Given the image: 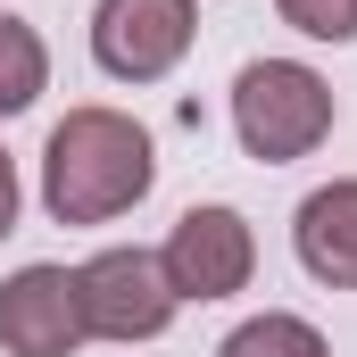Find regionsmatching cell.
I'll list each match as a JSON object with an SVG mask.
<instances>
[{
    "mask_svg": "<svg viewBox=\"0 0 357 357\" xmlns=\"http://www.w3.org/2000/svg\"><path fill=\"white\" fill-rule=\"evenodd\" d=\"M158 183V150L125 108H67L42 150V199L59 225H108Z\"/></svg>",
    "mask_w": 357,
    "mask_h": 357,
    "instance_id": "obj_1",
    "label": "cell"
},
{
    "mask_svg": "<svg viewBox=\"0 0 357 357\" xmlns=\"http://www.w3.org/2000/svg\"><path fill=\"white\" fill-rule=\"evenodd\" d=\"M233 133H241L250 158L291 167L333 133V84L299 59H250L233 75Z\"/></svg>",
    "mask_w": 357,
    "mask_h": 357,
    "instance_id": "obj_2",
    "label": "cell"
},
{
    "mask_svg": "<svg viewBox=\"0 0 357 357\" xmlns=\"http://www.w3.org/2000/svg\"><path fill=\"white\" fill-rule=\"evenodd\" d=\"M75 299H84L91 341H158L183 307L150 250H100L91 266H75Z\"/></svg>",
    "mask_w": 357,
    "mask_h": 357,
    "instance_id": "obj_3",
    "label": "cell"
},
{
    "mask_svg": "<svg viewBox=\"0 0 357 357\" xmlns=\"http://www.w3.org/2000/svg\"><path fill=\"white\" fill-rule=\"evenodd\" d=\"M191 33H199L191 0H100V8H91V59H100V75H116V84H158V75H175L183 50H191Z\"/></svg>",
    "mask_w": 357,
    "mask_h": 357,
    "instance_id": "obj_4",
    "label": "cell"
},
{
    "mask_svg": "<svg viewBox=\"0 0 357 357\" xmlns=\"http://www.w3.org/2000/svg\"><path fill=\"white\" fill-rule=\"evenodd\" d=\"M158 266L175 282V299H233L258 274V233H250L241 208H183Z\"/></svg>",
    "mask_w": 357,
    "mask_h": 357,
    "instance_id": "obj_5",
    "label": "cell"
},
{
    "mask_svg": "<svg viewBox=\"0 0 357 357\" xmlns=\"http://www.w3.org/2000/svg\"><path fill=\"white\" fill-rule=\"evenodd\" d=\"M84 333V299L67 266H17L0 282V349L8 357H75Z\"/></svg>",
    "mask_w": 357,
    "mask_h": 357,
    "instance_id": "obj_6",
    "label": "cell"
},
{
    "mask_svg": "<svg viewBox=\"0 0 357 357\" xmlns=\"http://www.w3.org/2000/svg\"><path fill=\"white\" fill-rule=\"evenodd\" d=\"M291 241H299V266L324 291H357V183L307 191L299 216H291Z\"/></svg>",
    "mask_w": 357,
    "mask_h": 357,
    "instance_id": "obj_7",
    "label": "cell"
},
{
    "mask_svg": "<svg viewBox=\"0 0 357 357\" xmlns=\"http://www.w3.org/2000/svg\"><path fill=\"white\" fill-rule=\"evenodd\" d=\"M50 84V50L25 17H0V116H25Z\"/></svg>",
    "mask_w": 357,
    "mask_h": 357,
    "instance_id": "obj_8",
    "label": "cell"
},
{
    "mask_svg": "<svg viewBox=\"0 0 357 357\" xmlns=\"http://www.w3.org/2000/svg\"><path fill=\"white\" fill-rule=\"evenodd\" d=\"M216 357H333V349H324V333H316L307 316H282V307H266V316L233 324Z\"/></svg>",
    "mask_w": 357,
    "mask_h": 357,
    "instance_id": "obj_9",
    "label": "cell"
},
{
    "mask_svg": "<svg viewBox=\"0 0 357 357\" xmlns=\"http://www.w3.org/2000/svg\"><path fill=\"white\" fill-rule=\"evenodd\" d=\"M274 8L307 42H357V0H274Z\"/></svg>",
    "mask_w": 357,
    "mask_h": 357,
    "instance_id": "obj_10",
    "label": "cell"
},
{
    "mask_svg": "<svg viewBox=\"0 0 357 357\" xmlns=\"http://www.w3.org/2000/svg\"><path fill=\"white\" fill-rule=\"evenodd\" d=\"M17 233V167H8V150H0V241Z\"/></svg>",
    "mask_w": 357,
    "mask_h": 357,
    "instance_id": "obj_11",
    "label": "cell"
}]
</instances>
